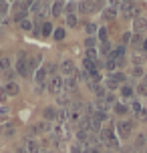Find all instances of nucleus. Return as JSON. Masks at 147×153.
<instances>
[{
  "mask_svg": "<svg viewBox=\"0 0 147 153\" xmlns=\"http://www.w3.org/2000/svg\"><path fill=\"white\" fill-rule=\"evenodd\" d=\"M133 32H137V34L147 32V18L145 16H139V18L133 20Z\"/></svg>",
  "mask_w": 147,
  "mask_h": 153,
  "instance_id": "1a4fd4ad",
  "label": "nucleus"
},
{
  "mask_svg": "<svg viewBox=\"0 0 147 153\" xmlns=\"http://www.w3.org/2000/svg\"><path fill=\"white\" fill-rule=\"evenodd\" d=\"M129 111H133V113H135V117H141L145 109H143V105H141L137 99H131V103H129Z\"/></svg>",
  "mask_w": 147,
  "mask_h": 153,
  "instance_id": "f3484780",
  "label": "nucleus"
},
{
  "mask_svg": "<svg viewBox=\"0 0 147 153\" xmlns=\"http://www.w3.org/2000/svg\"><path fill=\"white\" fill-rule=\"evenodd\" d=\"M62 10H65V2H53V4H50V14H53L54 18L61 16Z\"/></svg>",
  "mask_w": 147,
  "mask_h": 153,
  "instance_id": "4be33fe9",
  "label": "nucleus"
},
{
  "mask_svg": "<svg viewBox=\"0 0 147 153\" xmlns=\"http://www.w3.org/2000/svg\"><path fill=\"white\" fill-rule=\"evenodd\" d=\"M137 95H141V97H147V81H141L139 85H137Z\"/></svg>",
  "mask_w": 147,
  "mask_h": 153,
  "instance_id": "58836bf2",
  "label": "nucleus"
},
{
  "mask_svg": "<svg viewBox=\"0 0 147 153\" xmlns=\"http://www.w3.org/2000/svg\"><path fill=\"white\" fill-rule=\"evenodd\" d=\"M18 26H20L24 32H32V28H34V20H32V18H24L22 22H18Z\"/></svg>",
  "mask_w": 147,
  "mask_h": 153,
  "instance_id": "cd10ccee",
  "label": "nucleus"
},
{
  "mask_svg": "<svg viewBox=\"0 0 147 153\" xmlns=\"http://www.w3.org/2000/svg\"><path fill=\"white\" fill-rule=\"evenodd\" d=\"M77 85H79L77 76H67V79H65V91H67V93L77 91Z\"/></svg>",
  "mask_w": 147,
  "mask_h": 153,
  "instance_id": "aec40b11",
  "label": "nucleus"
},
{
  "mask_svg": "<svg viewBox=\"0 0 147 153\" xmlns=\"http://www.w3.org/2000/svg\"><path fill=\"white\" fill-rule=\"evenodd\" d=\"M71 153H85V151H83V147H81V145L75 143V145H71Z\"/></svg>",
  "mask_w": 147,
  "mask_h": 153,
  "instance_id": "8fccbe9b",
  "label": "nucleus"
},
{
  "mask_svg": "<svg viewBox=\"0 0 147 153\" xmlns=\"http://www.w3.org/2000/svg\"><path fill=\"white\" fill-rule=\"evenodd\" d=\"M4 76H6V83H12L14 76H16V73H14V71H8V73H4Z\"/></svg>",
  "mask_w": 147,
  "mask_h": 153,
  "instance_id": "a18cd8bd",
  "label": "nucleus"
},
{
  "mask_svg": "<svg viewBox=\"0 0 147 153\" xmlns=\"http://www.w3.org/2000/svg\"><path fill=\"white\" fill-rule=\"evenodd\" d=\"M77 8H79V2H65V12L67 14H77Z\"/></svg>",
  "mask_w": 147,
  "mask_h": 153,
  "instance_id": "72a5a7b5",
  "label": "nucleus"
},
{
  "mask_svg": "<svg viewBox=\"0 0 147 153\" xmlns=\"http://www.w3.org/2000/svg\"><path fill=\"white\" fill-rule=\"evenodd\" d=\"M4 93H6V97H16L18 93H20V85L12 81V83H6L4 85Z\"/></svg>",
  "mask_w": 147,
  "mask_h": 153,
  "instance_id": "ddd939ff",
  "label": "nucleus"
},
{
  "mask_svg": "<svg viewBox=\"0 0 147 153\" xmlns=\"http://www.w3.org/2000/svg\"><path fill=\"white\" fill-rule=\"evenodd\" d=\"M0 71H2V73L12 71V59H10V56H0Z\"/></svg>",
  "mask_w": 147,
  "mask_h": 153,
  "instance_id": "412c9836",
  "label": "nucleus"
},
{
  "mask_svg": "<svg viewBox=\"0 0 147 153\" xmlns=\"http://www.w3.org/2000/svg\"><path fill=\"white\" fill-rule=\"evenodd\" d=\"M47 91L50 93V95H62L65 93V79H62L61 75H54V76H48L47 81Z\"/></svg>",
  "mask_w": 147,
  "mask_h": 153,
  "instance_id": "f257e3e1",
  "label": "nucleus"
},
{
  "mask_svg": "<svg viewBox=\"0 0 147 153\" xmlns=\"http://www.w3.org/2000/svg\"><path fill=\"white\" fill-rule=\"evenodd\" d=\"M85 59H89V61L97 62V61L101 59V56H99V48H87V53H85Z\"/></svg>",
  "mask_w": 147,
  "mask_h": 153,
  "instance_id": "c85d7f7f",
  "label": "nucleus"
},
{
  "mask_svg": "<svg viewBox=\"0 0 147 153\" xmlns=\"http://www.w3.org/2000/svg\"><path fill=\"white\" fill-rule=\"evenodd\" d=\"M113 113L119 115V117H123V115L129 113V105H125V103H121V101H117L115 105H113Z\"/></svg>",
  "mask_w": 147,
  "mask_h": 153,
  "instance_id": "dca6fc26",
  "label": "nucleus"
},
{
  "mask_svg": "<svg viewBox=\"0 0 147 153\" xmlns=\"http://www.w3.org/2000/svg\"><path fill=\"white\" fill-rule=\"evenodd\" d=\"M143 38H145V34H137V32H133V34H131V42H129V45H131L133 48H141Z\"/></svg>",
  "mask_w": 147,
  "mask_h": 153,
  "instance_id": "5701e85b",
  "label": "nucleus"
},
{
  "mask_svg": "<svg viewBox=\"0 0 147 153\" xmlns=\"http://www.w3.org/2000/svg\"><path fill=\"white\" fill-rule=\"evenodd\" d=\"M47 91V85H36V95H42Z\"/></svg>",
  "mask_w": 147,
  "mask_h": 153,
  "instance_id": "3c124183",
  "label": "nucleus"
},
{
  "mask_svg": "<svg viewBox=\"0 0 147 153\" xmlns=\"http://www.w3.org/2000/svg\"><path fill=\"white\" fill-rule=\"evenodd\" d=\"M133 151H143L147 147V133H139L137 137H135V141H133Z\"/></svg>",
  "mask_w": 147,
  "mask_h": 153,
  "instance_id": "9d476101",
  "label": "nucleus"
},
{
  "mask_svg": "<svg viewBox=\"0 0 147 153\" xmlns=\"http://www.w3.org/2000/svg\"><path fill=\"white\" fill-rule=\"evenodd\" d=\"M39 153H48V151H42V149H40V151H39Z\"/></svg>",
  "mask_w": 147,
  "mask_h": 153,
  "instance_id": "4d7b16f0",
  "label": "nucleus"
},
{
  "mask_svg": "<svg viewBox=\"0 0 147 153\" xmlns=\"http://www.w3.org/2000/svg\"><path fill=\"white\" fill-rule=\"evenodd\" d=\"M0 133H2V125H0Z\"/></svg>",
  "mask_w": 147,
  "mask_h": 153,
  "instance_id": "bf43d9fd",
  "label": "nucleus"
},
{
  "mask_svg": "<svg viewBox=\"0 0 147 153\" xmlns=\"http://www.w3.org/2000/svg\"><path fill=\"white\" fill-rule=\"evenodd\" d=\"M93 119L99 123V125H103V123H107V121H109V113H107V111H95Z\"/></svg>",
  "mask_w": 147,
  "mask_h": 153,
  "instance_id": "393cba45",
  "label": "nucleus"
},
{
  "mask_svg": "<svg viewBox=\"0 0 147 153\" xmlns=\"http://www.w3.org/2000/svg\"><path fill=\"white\" fill-rule=\"evenodd\" d=\"M105 6H107L105 2H93V12H99L101 8H105Z\"/></svg>",
  "mask_w": 147,
  "mask_h": 153,
  "instance_id": "de8ad7c7",
  "label": "nucleus"
},
{
  "mask_svg": "<svg viewBox=\"0 0 147 153\" xmlns=\"http://www.w3.org/2000/svg\"><path fill=\"white\" fill-rule=\"evenodd\" d=\"M50 131H53V123L40 121V123H36V125H32L30 137H34V135H40V133H50Z\"/></svg>",
  "mask_w": 147,
  "mask_h": 153,
  "instance_id": "423d86ee",
  "label": "nucleus"
},
{
  "mask_svg": "<svg viewBox=\"0 0 147 153\" xmlns=\"http://www.w3.org/2000/svg\"><path fill=\"white\" fill-rule=\"evenodd\" d=\"M85 30H87V34H89V36H95V34H97V30H99V26H97L95 22H87L85 24Z\"/></svg>",
  "mask_w": 147,
  "mask_h": 153,
  "instance_id": "e433bc0d",
  "label": "nucleus"
},
{
  "mask_svg": "<svg viewBox=\"0 0 147 153\" xmlns=\"http://www.w3.org/2000/svg\"><path fill=\"white\" fill-rule=\"evenodd\" d=\"M121 153H133V147H125V149H121Z\"/></svg>",
  "mask_w": 147,
  "mask_h": 153,
  "instance_id": "6e6d98bb",
  "label": "nucleus"
},
{
  "mask_svg": "<svg viewBox=\"0 0 147 153\" xmlns=\"http://www.w3.org/2000/svg\"><path fill=\"white\" fill-rule=\"evenodd\" d=\"M125 65H127V59H125V56L123 59H117V71H123Z\"/></svg>",
  "mask_w": 147,
  "mask_h": 153,
  "instance_id": "49530a36",
  "label": "nucleus"
},
{
  "mask_svg": "<svg viewBox=\"0 0 147 153\" xmlns=\"http://www.w3.org/2000/svg\"><path fill=\"white\" fill-rule=\"evenodd\" d=\"M119 95L123 97V99H135V89H133V85H121L119 87Z\"/></svg>",
  "mask_w": 147,
  "mask_h": 153,
  "instance_id": "f8f14e48",
  "label": "nucleus"
},
{
  "mask_svg": "<svg viewBox=\"0 0 147 153\" xmlns=\"http://www.w3.org/2000/svg\"><path fill=\"white\" fill-rule=\"evenodd\" d=\"M97 40H101V42H107V40H109V30H107V26H101L99 30H97Z\"/></svg>",
  "mask_w": 147,
  "mask_h": 153,
  "instance_id": "c756f323",
  "label": "nucleus"
},
{
  "mask_svg": "<svg viewBox=\"0 0 147 153\" xmlns=\"http://www.w3.org/2000/svg\"><path fill=\"white\" fill-rule=\"evenodd\" d=\"M105 89H109V91H115V89H119V85L115 83V81H111V79H105V85H103Z\"/></svg>",
  "mask_w": 147,
  "mask_h": 153,
  "instance_id": "79ce46f5",
  "label": "nucleus"
},
{
  "mask_svg": "<svg viewBox=\"0 0 147 153\" xmlns=\"http://www.w3.org/2000/svg\"><path fill=\"white\" fill-rule=\"evenodd\" d=\"M56 115H59V109L56 107H47L45 109V121L47 123H56Z\"/></svg>",
  "mask_w": 147,
  "mask_h": 153,
  "instance_id": "4468645a",
  "label": "nucleus"
},
{
  "mask_svg": "<svg viewBox=\"0 0 147 153\" xmlns=\"http://www.w3.org/2000/svg\"><path fill=\"white\" fill-rule=\"evenodd\" d=\"M113 53V46H111V42H101V46H99V56L101 59H107L109 54Z\"/></svg>",
  "mask_w": 147,
  "mask_h": 153,
  "instance_id": "6ab92c4d",
  "label": "nucleus"
},
{
  "mask_svg": "<svg viewBox=\"0 0 147 153\" xmlns=\"http://www.w3.org/2000/svg\"><path fill=\"white\" fill-rule=\"evenodd\" d=\"M6 99V93H4V87H0V101Z\"/></svg>",
  "mask_w": 147,
  "mask_h": 153,
  "instance_id": "864d4df0",
  "label": "nucleus"
},
{
  "mask_svg": "<svg viewBox=\"0 0 147 153\" xmlns=\"http://www.w3.org/2000/svg\"><path fill=\"white\" fill-rule=\"evenodd\" d=\"M10 12V2H0V20H4Z\"/></svg>",
  "mask_w": 147,
  "mask_h": 153,
  "instance_id": "f704fd0d",
  "label": "nucleus"
},
{
  "mask_svg": "<svg viewBox=\"0 0 147 153\" xmlns=\"http://www.w3.org/2000/svg\"><path fill=\"white\" fill-rule=\"evenodd\" d=\"M53 32H54V24L50 20L40 24V36H53Z\"/></svg>",
  "mask_w": 147,
  "mask_h": 153,
  "instance_id": "2eb2a0df",
  "label": "nucleus"
},
{
  "mask_svg": "<svg viewBox=\"0 0 147 153\" xmlns=\"http://www.w3.org/2000/svg\"><path fill=\"white\" fill-rule=\"evenodd\" d=\"M34 81H36V85H47V81H48L47 65L45 67H39V69L34 71Z\"/></svg>",
  "mask_w": 147,
  "mask_h": 153,
  "instance_id": "6e6552de",
  "label": "nucleus"
},
{
  "mask_svg": "<svg viewBox=\"0 0 147 153\" xmlns=\"http://www.w3.org/2000/svg\"><path fill=\"white\" fill-rule=\"evenodd\" d=\"M121 12H123L125 18H139V6L137 4H133V2H123V6H121Z\"/></svg>",
  "mask_w": 147,
  "mask_h": 153,
  "instance_id": "39448f33",
  "label": "nucleus"
},
{
  "mask_svg": "<svg viewBox=\"0 0 147 153\" xmlns=\"http://www.w3.org/2000/svg\"><path fill=\"white\" fill-rule=\"evenodd\" d=\"M81 14H91L93 12V2H79V10Z\"/></svg>",
  "mask_w": 147,
  "mask_h": 153,
  "instance_id": "a878e982",
  "label": "nucleus"
},
{
  "mask_svg": "<svg viewBox=\"0 0 147 153\" xmlns=\"http://www.w3.org/2000/svg\"><path fill=\"white\" fill-rule=\"evenodd\" d=\"M131 34L133 32H123V36H121V45L123 46H127L129 42H131Z\"/></svg>",
  "mask_w": 147,
  "mask_h": 153,
  "instance_id": "c03bdc74",
  "label": "nucleus"
},
{
  "mask_svg": "<svg viewBox=\"0 0 147 153\" xmlns=\"http://www.w3.org/2000/svg\"><path fill=\"white\" fill-rule=\"evenodd\" d=\"M105 69H107L109 73H115L117 71V61L111 59V56H107V59H105Z\"/></svg>",
  "mask_w": 147,
  "mask_h": 153,
  "instance_id": "473e14b6",
  "label": "nucleus"
},
{
  "mask_svg": "<svg viewBox=\"0 0 147 153\" xmlns=\"http://www.w3.org/2000/svg\"><path fill=\"white\" fill-rule=\"evenodd\" d=\"M71 103H73V101H71L67 95H59V97H56V105H59V109H69Z\"/></svg>",
  "mask_w": 147,
  "mask_h": 153,
  "instance_id": "b1692460",
  "label": "nucleus"
},
{
  "mask_svg": "<svg viewBox=\"0 0 147 153\" xmlns=\"http://www.w3.org/2000/svg\"><path fill=\"white\" fill-rule=\"evenodd\" d=\"M40 61H42V56H30V59H28V71L32 73V71L40 65Z\"/></svg>",
  "mask_w": 147,
  "mask_h": 153,
  "instance_id": "c9c22d12",
  "label": "nucleus"
},
{
  "mask_svg": "<svg viewBox=\"0 0 147 153\" xmlns=\"http://www.w3.org/2000/svg\"><path fill=\"white\" fill-rule=\"evenodd\" d=\"M24 18H28V10H18V12H14V22H22Z\"/></svg>",
  "mask_w": 147,
  "mask_h": 153,
  "instance_id": "ea45409f",
  "label": "nucleus"
},
{
  "mask_svg": "<svg viewBox=\"0 0 147 153\" xmlns=\"http://www.w3.org/2000/svg\"><path fill=\"white\" fill-rule=\"evenodd\" d=\"M85 153H103V149L101 147H87V149H83Z\"/></svg>",
  "mask_w": 147,
  "mask_h": 153,
  "instance_id": "09e8293b",
  "label": "nucleus"
},
{
  "mask_svg": "<svg viewBox=\"0 0 147 153\" xmlns=\"http://www.w3.org/2000/svg\"><path fill=\"white\" fill-rule=\"evenodd\" d=\"M131 62H133V67H143L145 59H143L141 54H133V56H131Z\"/></svg>",
  "mask_w": 147,
  "mask_h": 153,
  "instance_id": "a19ab883",
  "label": "nucleus"
},
{
  "mask_svg": "<svg viewBox=\"0 0 147 153\" xmlns=\"http://www.w3.org/2000/svg\"><path fill=\"white\" fill-rule=\"evenodd\" d=\"M97 45H99L97 36H87L85 38V48H97Z\"/></svg>",
  "mask_w": 147,
  "mask_h": 153,
  "instance_id": "4c0bfd02",
  "label": "nucleus"
},
{
  "mask_svg": "<svg viewBox=\"0 0 147 153\" xmlns=\"http://www.w3.org/2000/svg\"><path fill=\"white\" fill-rule=\"evenodd\" d=\"M141 51H143V53H147V36L143 38V45H141Z\"/></svg>",
  "mask_w": 147,
  "mask_h": 153,
  "instance_id": "5fc2aeb1",
  "label": "nucleus"
},
{
  "mask_svg": "<svg viewBox=\"0 0 147 153\" xmlns=\"http://www.w3.org/2000/svg\"><path fill=\"white\" fill-rule=\"evenodd\" d=\"M14 73L18 76H30V71H28V56H26V53H18V59L14 61Z\"/></svg>",
  "mask_w": 147,
  "mask_h": 153,
  "instance_id": "f03ea898",
  "label": "nucleus"
},
{
  "mask_svg": "<svg viewBox=\"0 0 147 153\" xmlns=\"http://www.w3.org/2000/svg\"><path fill=\"white\" fill-rule=\"evenodd\" d=\"M65 24H67V26H71V28H77V26H79V16L77 14H67Z\"/></svg>",
  "mask_w": 147,
  "mask_h": 153,
  "instance_id": "7c9ffc66",
  "label": "nucleus"
},
{
  "mask_svg": "<svg viewBox=\"0 0 147 153\" xmlns=\"http://www.w3.org/2000/svg\"><path fill=\"white\" fill-rule=\"evenodd\" d=\"M133 127H135V123L133 121H119L115 123V133L119 139H129L133 133Z\"/></svg>",
  "mask_w": 147,
  "mask_h": 153,
  "instance_id": "7ed1b4c3",
  "label": "nucleus"
},
{
  "mask_svg": "<svg viewBox=\"0 0 147 153\" xmlns=\"http://www.w3.org/2000/svg\"><path fill=\"white\" fill-rule=\"evenodd\" d=\"M24 149H26V151L28 153H39L40 151V145H39V139H34V137H30V135H28V137L24 139Z\"/></svg>",
  "mask_w": 147,
  "mask_h": 153,
  "instance_id": "0eeeda50",
  "label": "nucleus"
},
{
  "mask_svg": "<svg viewBox=\"0 0 147 153\" xmlns=\"http://www.w3.org/2000/svg\"><path fill=\"white\" fill-rule=\"evenodd\" d=\"M117 14H119V12H117L115 8L109 6V8H105V10H103L101 18H103V20H107V22H111V20H115V18H117Z\"/></svg>",
  "mask_w": 147,
  "mask_h": 153,
  "instance_id": "a211bd4d",
  "label": "nucleus"
},
{
  "mask_svg": "<svg viewBox=\"0 0 147 153\" xmlns=\"http://www.w3.org/2000/svg\"><path fill=\"white\" fill-rule=\"evenodd\" d=\"M53 38L56 40V42L65 40V38H67V30H65L62 26H56V28H54V32H53Z\"/></svg>",
  "mask_w": 147,
  "mask_h": 153,
  "instance_id": "bb28decb",
  "label": "nucleus"
},
{
  "mask_svg": "<svg viewBox=\"0 0 147 153\" xmlns=\"http://www.w3.org/2000/svg\"><path fill=\"white\" fill-rule=\"evenodd\" d=\"M107 79H111V81H115L119 87L121 85H127V75H125L123 71H115V73H109Z\"/></svg>",
  "mask_w": 147,
  "mask_h": 153,
  "instance_id": "9b49d317",
  "label": "nucleus"
},
{
  "mask_svg": "<svg viewBox=\"0 0 147 153\" xmlns=\"http://www.w3.org/2000/svg\"><path fill=\"white\" fill-rule=\"evenodd\" d=\"M14 153H28V151L24 149V145H18V147H16V149H14Z\"/></svg>",
  "mask_w": 147,
  "mask_h": 153,
  "instance_id": "603ef678",
  "label": "nucleus"
},
{
  "mask_svg": "<svg viewBox=\"0 0 147 153\" xmlns=\"http://www.w3.org/2000/svg\"><path fill=\"white\" fill-rule=\"evenodd\" d=\"M59 71H61L62 79H67V76H75V73H77L75 61H73V59H62L61 65H59Z\"/></svg>",
  "mask_w": 147,
  "mask_h": 153,
  "instance_id": "20e7f679",
  "label": "nucleus"
},
{
  "mask_svg": "<svg viewBox=\"0 0 147 153\" xmlns=\"http://www.w3.org/2000/svg\"><path fill=\"white\" fill-rule=\"evenodd\" d=\"M129 75H131L133 79H143V76H145V67H133Z\"/></svg>",
  "mask_w": 147,
  "mask_h": 153,
  "instance_id": "2f4dec72",
  "label": "nucleus"
},
{
  "mask_svg": "<svg viewBox=\"0 0 147 153\" xmlns=\"http://www.w3.org/2000/svg\"><path fill=\"white\" fill-rule=\"evenodd\" d=\"M2 133H4V137H14L16 129H14V127H12V125H6V127H4V131H2Z\"/></svg>",
  "mask_w": 147,
  "mask_h": 153,
  "instance_id": "37998d69",
  "label": "nucleus"
},
{
  "mask_svg": "<svg viewBox=\"0 0 147 153\" xmlns=\"http://www.w3.org/2000/svg\"><path fill=\"white\" fill-rule=\"evenodd\" d=\"M143 153H147V147H145V149H143Z\"/></svg>",
  "mask_w": 147,
  "mask_h": 153,
  "instance_id": "13d9d810",
  "label": "nucleus"
}]
</instances>
